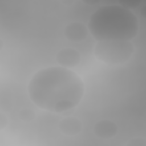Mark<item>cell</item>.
I'll list each match as a JSON object with an SVG mask.
<instances>
[{"mask_svg":"<svg viewBox=\"0 0 146 146\" xmlns=\"http://www.w3.org/2000/svg\"><path fill=\"white\" fill-rule=\"evenodd\" d=\"M30 100L40 109L62 113L74 109L84 92L81 78L74 71L62 66L41 69L27 86Z\"/></svg>","mask_w":146,"mask_h":146,"instance_id":"cell-1","label":"cell"},{"mask_svg":"<svg viewBox=\"0 0 146 146\" xmlns=\"http://www.w3.org/2000/svg\"><path fill=\"white\" fill-rule=\"evenodd\" d=\"M94 132L99 138L111 139L116 135L117 127L114 122L111 120H102L94 125Z\"/></svg>","mask_w":146,"mask_h":146,"instance_id":"cell-5","label":"cell"},{"mask_svg":"<svg viewBox=\"0 0 146 146\" xmlns=\"http://www.w3.org/2000/svg\"><path fill=\"white\" fill-rule=\"evenodd\" d=\"M133 52L134 47L129 41H97L94 48L95 57L109 66L125 63Z\"/></svg>","mask_w":146,"mask_h":146,"instance_id":"cell-3","label":"cell"},{"mask_svg":"<svg viewBox=\"0 0 146 146\" xmlns=\"http://www.w3.org/2000/svg\"><path fill=\"white\" fill-rule=\"evenodd\" d=\"M8 124V119L6 116L3 113H0V129H4Z\"/></svg>","mask_w":146,"mask_h":146,"instance_id":"cell-10","label":"cell"},{"mask_svg":"<svg viewBox=\"0 0 146 146\" xmlns=\"http://www.w3.org/2000/svg\"><path fill=\"white\" fill-rule=\"evenodd\" d=\"M87 27L97 41H130L137 34L139 22L129 8L110 4L93 13Z\"/></svg>","mask_w":146,"mask_h":146,"instance_id":"cell-2","label":"cell"},{"mask_svg":"<svg viewBox=\"0 0 146 146\" xmlns=\"http://www.w3.org/2000/svg\"><path fill=\"white\" fill-rule=\"evenodd\" d=\"M18 116L21 120L26 122L34 120L36 117L34 111L30 108H25L21 110L19 112Z\"/></svg>","mask_w":146,"mask_h":146,"instance_id":"cell-8","label":"cell"},{"mask_svg":"<svg viewBox=\"0 0 146 146\" xmlns=\"http://www.w3.org/2000/svg\"><path fill=\"white\" fill-rule=\"evenodd\" d=\"M80 55L76 50L65 48L58 52L56 60L60 66L70 68L76 66L80 61Z\"/></svg>","mask_w":146,"mask_h":146,"instance_id":"cell-4","label":"cell"},{"mask_svg":"<svg viewBox=\"0 0 146 146\" xmlns=\"http://www.w3.org/2000/svg\"><path fill=\"white\" fill-rule=\"evenodd\" d=\"M64 34L72 42H80L86 39L88 30L83 24L80 22H72L65 27Z\"/></svg>","mask_w":146,"mask_h":146,"instance_id":"cell-6","label":"cell"},{"mask_svg":"<svg viewBox=\"0 0 146 146\" xmlns=\"http://www.w3.org/2000/svg\"><path fill=\"white\" fill-rule=\"evenodd\" d=\"M127 145H134V146H145L146 142L145 140L141 137H136L134 139H131L128 143H127Z\"/></svg>","mask_w":146,"mask_h":146,"instance_id":"cell-9","label":"cell"},{"mask_svg":"<svg viewBox=\"0 0 146 146\" xmlns=\"http://www.w3.org/2000/svg\"><path fill=\"white\" fill-rule=\"evenodd\" d=\"M59 128L64 135L74 136L80 132L82 129V124L77 118L68 117L60 121Z\"/></svg>","mask_w":146,"mask_h":146,"instance_id":"cell-7","label":"cell"}]
</instances>
